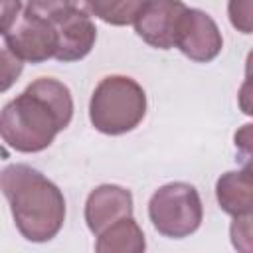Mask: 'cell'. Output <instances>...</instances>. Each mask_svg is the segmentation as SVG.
<instances>
[{
  "label": "cell",
  "instance_id": "obj_1",
  "mask_svg": "<svg viewBox=\"0 0 253 253\" xmlns=\"http://www.w3.org/2000/svg\"><path fill=\"white\" fill-rule=\"evenodd\" d=\"M73 119V97L53 77L32 81L0 111V138L14 150L34 154L45 150Z\"/></svg>",
  "mask_w": 253,
  "mask_h": 253
},
{
  "label": "cell",
  "instance_id": "obj_2",
  "mask_svg": "<svg viewBox=\"0 0 253 253\" xmlns=\"http://www.w3.org/2000/svg\"><path fill=\"white\" fill-rule=\"evenodd\" d=\"M0 192L10 204L12 219L24 239L45 243L65 221L61 190L40 170L28 164H8L0 170Z\"/></svg>",
  "mask_w": 253,
  "mask_h": 253
},
{
  "label": "cell",
  "instance_id": "obj_3",
  "mask_svg": "<svg viewBox=\"0 0 253 253\" xmlns=\"http://www.w3.org/2000/svg\"><path fill=\"white\" fill-rule=\"evenodd\" d=\"M146 115V93L126 75L103 77L91 93L89 121L95 130L119 136L134 130Z\"/></svg>",
  "mask_w": 253,
  "mask_h": 253
},
{
  "label": "cell",
  "instance_id": "obj_4",
  "mask_svg": "<svg viewBox=\"0 0 253 253\" xmlns=\"http://www.w3.org/2000/svg\"><path fill=\"white\" fill-rule=\"evenodd\" d=\"M152 227L170 239H182L198 231L204 219V206L198 190L188 182H170L154 190L148 200Z\"/></svg>",
  "mask_w": 253,
  "mask_h": 253
},
{
  "label": "cell",
  "instance_id": "obj_5",
  "mask_svg": "<svg viewBox=\"0 0 253 253\" xmlns=\"http://www.w3.org/2000/svg\"><path fill=\"white\" fill-rule=\"evenodd\" d=\"M4 43L24 63H43L55 55L57 36L49 18L24 8L4 34Z\"/></svg>",
  "mask_w": 253,
  "mask_h": 253
},
{
  "label": "cell",
  "instance_id": "obj_6",
  "mask_svg": "<svg viewBox=\"0 0 253 253\" xmlns=\"http://www.w3.org/2000/svg\"><path fill=\"white\" fill-rule=\"evenodd\" d=\"M174 47L192 61L208 63L219 55L223 38L210 14L198 8H186L176 28Z\"/></svg>",
  "mask_w": 253,
  "mask_h": 253
},
{
  "label": "cell",
  "instance_id": "obj_7",
  "mask_svg": "<svg viewBox=\"0 0 253 253\" xmlns=\"http://www.w3.org/2000/svg\"><path fill=\"white\" fill-rule=\"evenodd\" d=\"M186 8L182 0H144L132 22L134 32L148 45L170 49L174 47L176 28Z\"/></svg>",
  "mask_w": 253,
  "mask_h": 253
},
{
  "label": "cell",
  "instance_id": "obj_8",
  "mask_svg": "<svg viewBox=\"0 0 253 253\" xmlns=\"http://www.w3.org/2000/svg\"><path fill=\"white\" fill-rule=\"evenodd\" d=\"M49 20L57 36V49L53 55L57 61H79L93 49L97 40V28L87 14L67 8L51 16Z\"/></svg>",
  "mask_w": 253,
  "mask_h": 253
},
{
  "label": "cell",
  "instance_id": "obj_9",
  "mask_svg": "<svg viewBox=\"0 0 253 253\" xmlns=\"http://www.w3.org/2000/svg\"><path fill=\"white\" fill-rule=\"evenodd\" d=\"M128 215H132V194L119 184H101L87 196L85 223L95 237Z\"/></svg>",
  "mask_w": 253,
  "mask_h": 253
},
{
  "label": "cell",
  "instance_id": "obj_10",
  "mask_svg": "<svg viewBox=\"0 0 253 253\" xmlns=\"http://www.w3.org/2000/svg\"><path fill=\"white\" fill-rule=\"evenodd\" d=\"M215 198L219 208L229 215H249L253 208V180L249 166L229 170L215 182Z\"/></svg>",
  "mask_w": 253,
  "mask_h": 253
},
{
  "label": "cell",
  "instance_id": "obj_11",
  "mask_svg": "<svg viewBox=\"0 0 253 253\" xmlns=\"http://www.w3.org/2000/svg\"><path fill=\"white\" fill-rule=\"evenodd\" d=\"M146 249L144 233L132 215L123 217L97 235V253H140Z\"/></svg>",
  "mask_w": 253,
  "mask_h": 253
},
{
  "label": "cell",
  "instance_id": "obj_12",
  "mask_svg": "<svg viewBox=\"0 0 253 253\" xmlns=\"http://www.w3.org/2000/svg\"><path fill=\"white\" fill-rule=\"evenodd\" d=\"M67 8L95 16L111 26H128L134 22L144 0H65Z\"/></svg>",
  "mask_w": 253,
  "mask_h": 253
},
{
  "label": "cell",
  "instance_id": "obj_13",
  "mask_svg": "<svg viewBox=\"0 0 253 253\" xmlns=\"http://www.w3.org/2000/svg\"><path fill=\"white\" fill-rule=\"evenodd\" d=\"M24 71V61L18 59L6 43H0V93L8 91Z\"/></svg>",
  "mask_w": 253,
  "mask_h": 253
},
{
  "label": "cell",
  "instance_id": "obj_14",
  "mask_svg": "<svg viewBox=\"0 0 253 253\" xmlns=\"http://www.w3.org/2000/svg\"><path fill=\"white\" fill-rule=\"evenodd\" d=\"M227 14L237 32L251 34V0H229Z\"/></svg>",
  "mask_w": 253,
  "mask_h": 253
},
{
  "label": "cell",
  "instance_id": "obj_15",
  "mask_svg": "<svg viewBox=\"0 0 253 253\" xmlns=\"http://www.w3.org/2000/svg\"><path fill=\"white\" fill-rule=\"evenodd\" d=\"M229 233H231L233 247H237L241 251H249L251 249V213L235 215Z\"/></svg>",
  "mask_w": 253,
  "mask_h": 253
},
{
  "label": "cell",
  "instance_id": "obj_16",
  "mask_svg": "<svg viewBox=\"0 0 253 253\" xmlns=\"http://www.w3.org/2000/svg\"><path fill=\"white\" fill-rule=\"evenodd\" d=\"M24 10L22 0H0V36H4Z\"/></svg>",
  "mask_w": 253,
  "mask_h": 253
},
{
  "label": "cell",
  "instance_id": "obj_17",
  "mask_svg": "<svg viewBox=\"0 0 253 253\" xmlns=\"http://www.w3.org/2000/svg\"><path fill=\"white\" fill-rule=\"evenodd\" d=\"M26 8L32 12H38L45 18H51L63 10H67L65 0H26Z\"/></svg>",
  "mask_w": 253,
  "mask_h": 253
}]
</instances>
